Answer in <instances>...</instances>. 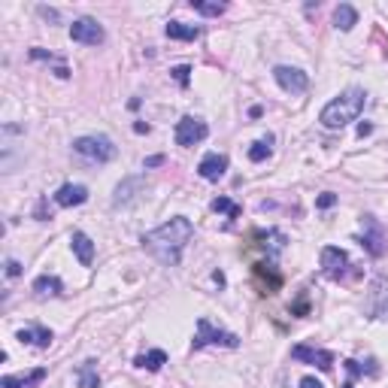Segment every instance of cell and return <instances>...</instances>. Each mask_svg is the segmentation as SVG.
<instances>
[{
	"label": "cell",
	"mask_w": 388,
	"mask_h": 388,
	"mask_svg": "<svg viewBox=\"0 0 388 388\" xmlns=\"http://www.w3.org/2000/svg\"><path fill=\"white\" fill-rule=\"evenodd\" d=\"M194 228L186 216H173L170 222H164L155 231L143 234V249H146L152 258H158L164 267H176L182 261V252L191 243Z\"/></svg>",
	"instance_id": "1"
},
{
	"label": "cell",
	"mask_w": 388,
	"mask_h": 388,
	"mask_svg": "<svg viewBox=\"0 0 388 388\" xmlns=\"http://www.w3.org/2000/svg\"><path fill=\"white\" fill-rule=\"evenodd\" d=\"M364 104H367L364 91L361 88H349V91H343L340 97H334L331 104L322 109L319 121H322L325 128H331V131H340V128H346L349 121H355V119L361 116Z\"/></svg>",
	"instance_id": "2"
},
{
	"label": "cell",
	"mask_w": 388,
	"mask_h": 388,
	"mask_svg": "<svg viewBox=\"0 0 388 388\" xmlns=\"http://www.w3.org/2000/svg\"><path fill=\"white\" fill-rule=\"evenodd\" d=\"M73 152H76V155H83L85 161H91V164H107V161H112L119 155L116 143H112L109 137H104V134L73 140Z\"/></svg>",
	"instance_id": "3"
},
{
	"label": "cell",
	"mask_w": 388,
	"mask_h": 388,
	"mask_svg": "<svg viewBox=\"0 0 388 388\" xmlns=\"http://www.w3.org/2000/svg\"><path fill=\"white\" fill-rule=\"evenodd\" d=\"M203 346H224V349H237L240 337L222 328H212L210 319H198V334L191 340V349H203Z\"/></svg>",
	"instance_id": "4"
},
{
	"label": "cell",
	"mask_w": 388,
	"mask_h": 388,
	"mask_svg": "<svg viewBox=\"0 0 388 388\" xmlns=\"http://www.w3.org/2000/svg\"><path fill=\"white\" fill-rule=\"evenodd\" d=\"M361 222H364V234L358 237V243L373 255V258H380V255H385V249H388V237H385L382 224L376 222L373 216H364Z\"/></svg>",
	"instance_id": "5"
},
{
	"label": "cell",
	"mask_w": 388,
	"mask_h": 388,
	"mask_svg": "<svg viewBox=\"0 0 388 388\" xmlns=\"http://www.w3.org/2000/svg\"><path fill=\"white\" fill-rule=\"evenodd\" d=\"M367 315L370 319H388V277H376L367 291Z\"/></svg>",
	"instance_id": "6"
},
{
	"label": "cell",
	"mask_w": 388,
	"mask_h": 388,
	"mask_svg": "<svg viewBox=\"0 0 388 388\" xmlns=\"http://www.w3.org/2000/svg\"><path fill=\"white\" fill-rule=\"evenodd\" d=\"M210 137V128L203 119H194V116H186L176 121V143L179 146H194V143H203Z\"/></svg>",
	"instance_id": "7"
},
{
	"label": "cell",
	"mask_w": 388,
	"mask_h": 388,
	"mask_svg": "<svg viewBox=\"0 0 388 388\" xmlns=\"http://www.w3.org/2000/svg\"><path fill=\"white\" fill-rule=\"evenodd\" d=\"M70 40H73V43H83V46H100L107 40V34L95 18H76V22L70 25Z\"/></svg>",
	"instance_id": "8"
},
{
	"label": "cell",
	"mask_w": 388,
	"mask_h": 388,
	"mask_svg": "<svg viewBox=\"0 0 388 388\" xmlns=\"http://www.w3.org/2000/svg\"><path fill=\"white\" fill-rule=\"evenodd\" d=\"M273 79L279 83L282 91H291V95H303V91L310 88V76H306L303 70H298V67H285V64H279L277 70H273Z\"/></svg>",
	"instance_id": "9"
},
{
	"label": "cell",
	"mask_w": 388,
	"mask_h": 388,
	"mask_svg": "<svg viewBox=\"0 0 388 388\" xmlns=\"http://www.w3.org/2000/svg\"><path fill=\"white\" fill-rule=\"evenodd\" d=\"M291 358H294V361H303V364H315V367H319V370H325V373H328L331 367H334V355H331L328 349H315V346H306V343L294 346V349H291Z\"/></svg>",
	"instance_id": "10"
},
{
	"label": "cell",
	"mask_w": 388,
	"mask_h": 388,
	"mask_svg": "<svg viewBox=\"0 0 388 388\" xmlns=\"http://www.w3.org/2000/svg\"><path fill=\"white\" fill-rule=\"evenodd\" d=\"M346 267H349V255L337 246H325L322 249V270L328 273L331 279H343L346 277Z\"/></svg>",
	"instance_id": "11"
},
{
	"label": "cell",
	"mask_w": 388,
	"mask_h": 388,
	"mask_svg": "<svg viewBox=\"0 0 388 388\" xmlns=\"http://www.w3.org/2000/svg\"><path fill=\"white\" fill-rule=\"evenodd\" d=\"M224 170H228V158L219 155V152H210V155H203L200 158V164H198V173L207 182H219L224 176Z\"/></svg>",
	"instance_id": "12"
},
{
	"label": "cell",
	"mask_w": 388,
	"mask_h": 388,
	"mask_svg": "<svg viewBox=\"0 0 388 388\" xmlns=\"http://www.w3.org/2000/svg\"><path fill=\"white\" fill-rule=\"evenodd\" d=\"M88 200V188L85 186H73V182H67V186H61L55 191V203L58 207H79V203Z\"/></svg>",
	"instance_id": "13"
},
{
	"label": "cell",
	"mask_w": 388,
	"mask_h": 388,
	"mask_svg": "<svg viewBox=\"0 0 388 388\" xmlns=\"http://www.w3.org/2000/svg\"><path fill=\"white\" fill-rule=\"evenodd\" d=\"M46 367H37V370H30V373H22V376H4L0 380V388H34L46 380Z\"/></svg>",
	"instance_id": "14"
},
{
	"label": "cell",
	"mask_w": 388,
	"mask_h": 388,
	"mask_svg": "<svg viewBox=\"0 0 388 388\" xmlns=\"http://www.w3.org/2000/svg\"><path fill=\"white\" fill-rule=\"evenodd\" d=\"M70 246H73L79 264H83V267H91V261H95V243H91L88 234L73 231V237H70Z\"/></svg>",
	"instance_id": "15"
},
{
	"label": "cell",
	"mask_w": 388,
	"mask_h": 388,
	"mask_svg": "<svg viewBox=\"0 0 388 388\" xmlns=\"http://www.w3.org/2000/svg\"><path fill=\"white\" fill-rule=\"evenodd\" d=\"M18 340L28 343V346H37V349H49L52 346V331L37 325V328H22L18 331Z\"/></svg>",
	"instance_id": "16"
},
{
	"label": "cell",
	"mask_w": 388,
	"mask_h": 388,
	"mask_svg": "<svg viewBox=\"0 0 388 388\" xmlns=\"http://www.w3.org/2000/svg\"><path fill=\"white\" fill-rule=\"evenodd\" d=\"M140 370H152V373H158L161 367L167 364V355L161 352V349H152V352H143V355H137V361H134Z\"/></svg>",
	"instance_id": "17"
},
{
	"label": "cell",
	"mask_w": 388,
	"mask_h": 388,
	"mask_svg": "<svg viewBox=\"0 0 388 388\" xmlns=\"http://www.w3.org/2000/svg\"><path fill=\"white\" fill-rule=\"evenodd\" d=\"M137 191H143V179H125V182H121V186L116 188V198H112V203H116V207H121V203L137 200Z\"/></svg>",
	"instance_id": "18"
},
{
	"label": "cell",
	"mask_w": 388,
	"mask_h": 388,
	"mask_svg": "<svg viewBox=\"0 0 388 388\" xmlns=\"http://www.w3.org/2000/svg\"><path fill=\"white\" fill-rule=\"evenodd\" d=\"M334 25L340 30H352L355 25H358V13H355V6L349 4H340L334 9Z\"/></svg>",
	"instance_id": "19"
},
{
	"label": "cell",
	"mask_w": 388,
	"mask_h": 388,
	"mask_svg": "<svg viewBox=\"0 0 388 388\" xmlns=\"http://www.w3.org/2000/svg\"><path fill=\"white\" fill-rule=\"evenodd\" d=\"M167 37L170 40H188V43H194V40L200 37V28L198 25H186V22H170L167 25Z\"/></svg>",
	"instance_id": "20"
},
{
	"label": "cell",
	"mask_w": 388,
	"mask_h": 388,
	"mask_svg": "<svg viewBox=\"0 0 388 388\" xmlns=\"http://www.w3.org/2000/svg\"><path fill=\"white\" fill-rule=\"evenodd\" d=\"M34 291L37 294H49V298H58L61 291H64V282H61L58 277H40V279H34Z\"/></svg>",
	"instance_id": "21"
},
{
	"label": "cell",
	"mask_w": 388,
	"mask_h": 388,
	"mask_svg": "<svg viewBox=\"0 0 388 388\" xmlns=\"http://www.w3.org/2000/svg\"><path fill=\"white\" fill-rule=\"evenodd\" d=\"M79 388H100V373H97V364L95 361H85L79 364Z\"/></svg>",
	"instance_id": "22"
},
{
	"label": "cell",
	"mask_w": 388,
	"mask_h": 388,
	"mask_svg": "<svg viewBox=\"0 0 388 388\" xmlns=\"http://www.w3.org/2000/svg\"><path fill=\"white\" fill-rule=\"evenodd\" d=\"M270 152H273V137H264L258 143H252V149H249V161H264V158H270Z\"/></svg>",
	"instance_id": "23"
},
{
	"label": "cell",
	"mask_w": 388,
	"mask_h": 388,
	"mask_svg": "<svg viewBox=\"0 0 388 388\" xmlns=\"http://www.w3.org/2000/svg\"><path fill=\"white\" fill-rule=\"evenodd\" d=\"M191 6L198 9L200 16H222L228 4H219V0H191Z\"/></svg>",
	"instance_id": "24"
},
{
	"label": "cell",
	"mask_w": 388,
	"mask_h": 388,
	"mask_svg": "<svg viewBox=\"0 0 388 388\" xmlns=\"http://www.w3.org/2000/svg\"><path fill=\"white\" fill-rule=\"evenodd\" d=\"M212 210H216V212H224L228 219H240V212H243L231 198H216V200H212Z\"/></svg>",
	"instance_id": "25"
},
{
	"label": "cell",
	"mask_w": 388,
	"mask_h": 388,
	"mask_svg": "<svg viewBox=\"0 0 388 388\" xmlns=\"http://www.w3.org/2000/svg\"><path fill=\"white\" fill-rule=\"evenodd\" d=\"M264 240H270V243H264V249H267L270 255H279L285 249V234L282 231H267V234H261Z\"/></svg>",
	"instance_id": "26"
},
{
	"label": "cell",
	"mask_w": 388,
	"mask_h": 388,
	"mask_svg": "<svg viewBox=\"0 0 388 388\" xmlns=\"http://www.w3.org/2000/svg\"><path fill=\"white\" fill-rule=\"evenodd\" d=\"M343 367H346V370H349L352 380H358V376H364V373H367V376H376V373H380V367H376V364H370V367H361L358 361H352V358L346 361ZM352 380H349V382H352Z\"/></svg>",
	"instance_id": "27"
},
{
	"label": "cell",
	"mask_w": 388,
	"mask_h": 388,
	"mask_svg": "<svg viewBox=\"0 0 388 388\" xmlns=\"http://www.w3.org/2000/svg\"><path fill=\"white\" fill-rule=\"evenodd\" d=\"M170 73H173V79H176V83H179L182 88H188V73H191V67L182 64V67H173Z\"/></svg>",
	"instance_id": "28"
},
{
	"label": "cell",
	"mask_w": 388,
	"mask_h": 388,
	"mask_svg": "<svg viewBox=\"0 0 388 388\" xmlns=\"http://www.w3.org/2000/svg\"><path fill=\"white\" fill-rule=\"evenodd\" d=\"M334 203H337V194L325 191V194H319V200H315V207H319V210H331Z\"/></svg>",
	"instance_id": "29"
},
{
	"label": "cell",
	"mask_w": 388,
	"mask_h": 388,
	"mask_svg": "<svg viewBox=\"0 0 388 388\" xmlns=\"http://www.w3.org/2000/svg\"><path fill=\"white\" fill-rule=\"evenodd\" d=\"M18 273H22V264L9 258V261H6V277H18Z\"/></svg>",
	"instance_id": "30"
},
{
	"label": "cell",
	"mask_w": 388,
	"mask_h": 388,
	"mask_svg": "<svg viewBox=\"0 0 388 388\" xmlns=\"http://www.w3.org/2000/svg\"><path fill=\"white\" fill-rule=\"evenodd\" d=\"M301 388H325V385L315 380V376H303V380H301Z\"/></svg>",
	"instance_id": "31"
},
{
	"label": "cell",
	"mask_w": 388,
	"mask_h": 388,
	"mask_svg": "<svg viewBox=\"0 0 388 388\" xmlns=\"http://www.w3.org/2000/svg\"><path fill=\"white\" fill-rule=\"evenodd\" d=\"M158 164H164V155H152V158H146V170H149V167H158Z\"/></svg>",
	"instance_id": "32"
},
{
	"label": "cell",
	"mask_w": 388,
	"mask_h": 388,
	"mask_svg": "<svg viewBox=\"0 0 388 388\" xmlns=\"http://www.w3.org/2000/svg\"><path fill=\"white\" fill-rule=\"evenodd\" d=\"M134 131H137V134H149V125H146V121H137Z\"/></svg>",
	"instance_id": "33"
}]
</instances>
